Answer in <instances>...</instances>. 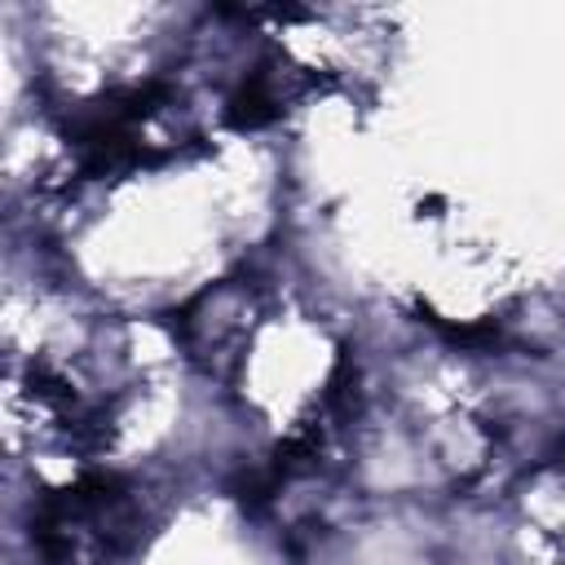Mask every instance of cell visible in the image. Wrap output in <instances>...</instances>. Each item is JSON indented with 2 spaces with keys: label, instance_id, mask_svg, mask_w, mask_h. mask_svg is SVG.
<instances>
[{
  "label": "cell",
  "instance_id": "6da1fadb",
  "mask_svg": "<svg viewBox=\"0 0 565 565\" xmlns=\"http://www.w3.org/2000/svg\"><path fill=\"white\" fill-rule=\"evenodd\" d=\"M278 110H282V88L274 84V75L256 71V75H247V79L238 84V93L230 97L225 119H230L234 128L247 132V128H265V124H274Z\"/></svg>",
  "mask_w": 565,
  "mask_h": 565
}]
</instances>
